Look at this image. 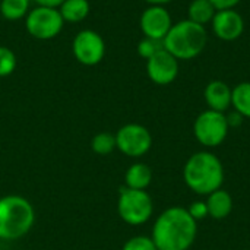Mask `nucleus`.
Listing matches in <instances>:
<instances>
[{
  "label": "nucleus",
  "mask_w": 250,
  "mask_h": 250,
  "mask_svg": "<svg viewBox=\"0 0 250 250\" xmlns=\"http://www.w3.org/2000/svg\"><path fill=\"white\" fill-rule=\"evenodd\" d=\"M63 26L64 21L59 9L35 6L25 16V28L28 34L35 40H53L60 35Z\"/></svg>",
  "instance_id": "obj_6"
},
{
  "label": "nucleus",
  "mask_w": 250,
  "mask_h": 250,
  "mask_svg": "<svg viewBox=\"0 0 250 250\" xmlns=\"http://www.w3.org/2000/svg\"><path fill=\"white\" fill-rule=\"evenodd\" d=\"M242 120H243V116L239 114L237 111H233L227 116V122H229V126L230 127H236L239 125H242Z\"/></svg>",
  "instance_id": "obj_27"
},
{
  "label": "nucleus",
  "mask_w": 250,
  "mask_h": 250,
  "mask_svg": "<svg viewBox=\"0 0 250 250\" xmlns=\"http://www.w3.org/2000/svg\"><path fill=\"white\" fill-rule=\"evenodd\" d=\"M231 105L234 111L250 119V82H242L231 91Z\"/></svg>",
  "instance_id": "obj_19"
},
{
  "label": "nucleus",
  "mask_w": 250,
  "mask_h": 250,
  "mask_svg": "<svg viewBox=\"0 0 250 250\" xmlns=\"http://www.w3.org/2000/svg\"><path fill=\"white\" fill-rule=\"evenodd\" d=\"M0 243H1V239H0Z\"/></svg>",
  "instance_id": "obj_29"
},
{
  "label": "nucleus",
  "mask_w": 250,
  "mask_h": 250,
  "mask_svg": "<svg viewBox=\"0 0 250 250\" xmlns=\"http://www.w3.org/2000/svg\"><path fill=\"white\" fill-rule=\"evenodd\" d=\"M152 146L149 130L138 123H127L116 133V148L127 157L138 158L145 155Z\"/></svg>",
  "instance_id": "obj_8"
},
{
  "label": "nucleus",
  "mask_w": 250,
  "mask_h": 250,
  "mask_svg": "<svg viewBox=\"0 0 250 250\" xmlns=\"http://www.w3.org/2000/svg\"><path fill=\"white\" fill-rule=\"evenodd\" d=\"M91 4L88 0H64L59 12L64 23H79L89 15Z\"/></svg>",
  "instance_id": "obj_16"
},
{
  "label": "nucleus",
  "mask_w": 250,
  "mask_h": 250,
  "mask_svg": "<svg viewBox=\"0 0 250 250\" xmlns=\"http://www.w3.org/2000/svg\"><path fill=\"white\" fill-rule=\"evenodd\" d=\"M229 129L230 126L227 122V116L214 110L202 111L193 123L195 138L199 144L208 148H215L221 145L229 135Z\"/></svg>",
  "instance_id": "obj_7"
},
{
  "label": "nucleus",
  "mask_w": 250,
  "mask_h": 250,
  "mask_svg": "<svg viewBox=\"0 0 250 250\" xmlns=\"http://www.w3.org/2000/svg\"><path fill=\"white\" fill-rule=\"evenodd\" d=\"M215 13H217V9L209 0H193L190 1L188 7V16H189L188 19L202 26H205L207 23H211Z\"/></svg>",
  "instance_id": "obj_17"
},
{
  "label": "nucleus",
  "mask_w": 250,
  "mask_h": 250,
  "mask_svg": "<svg viewBox=\"0 0 250 250\" xmlns=\"http://www.w3.org/2000/svg\"><path fill=\"white\" fill-rule=\"evenodd\" d=\"M183 179L190 190L198 195H209L224 182V168L217 155L208 151L193 154L185 164Z\"/></svg>",
  "instance_id": "obj_2"
},
{
  "label": "nucleus",
  "mask_w": 250,
  "mask_h": 250,
  "mask_svg": "<svg viewBox=\"0 0 250 250\" xmlns=\"http://www.w3.org/2000/svg\"><path fill=\"white\" fill-rule=\"evenodd\" d=\"M18 59L12 48L6 45H0V78H6L12 75L16 69Z\"/></svg>",
  "instance_id": "obj_21"
},
{
  "label": "nucleus",
  "mask_w": 250,
  "mask_h": 250,
  "mask_svg": "<svg viewBox=\"0 0 250 250\" xmlns=\"http://www.w3.org/2000/svg\"><path fill=\"white\" fill-rule=\"evenodd\" d=\"M37 6L42 7H51V9H59L64 0H32Z\"/></svg>",
  "instance_id": "obj_26"
},
{
  "label": "nucleus",
  "mask_w": 250,
  "mask_h": 250,
  "mask_svg": "<svg viewBox=\"0 0 250 250\" xmlns=\"http://www.w3.org/2000/svg\"><path fill=\"white\" fill-rule=\"evenodd\" d=\"M122 250H157L155 243L152 242L151 237L146 236H135L132 239H129Z\"/></svg>",
  "instance_id": "obj_23"
},
{
  "label": "nucleus",
  "mask_w": 250,
  "mask_h": 250,
  "mask_svg": "<svg viewBox=\"0 0 250 250\" xmlns=\"http://www.w3.org/2000/svg\"><path fill=\"white\" fill-rule=\"evenodd\" d=\"M196 221L186 208L171 207L161 212L152 227L157 250H189L196 239Z\"/></svg>",
  "instance_id": "obj_1"
},
{
  "label": "nucleus",
  "mask_w": 250,
  "mask_h": 250,
  "mask_svg": "<svg viewBox=\"0 0 250 250\" xmlns=\"http://www.w3.org/2000/svg\"><path fill=\"white\" fill-rule=\"evenodd\" d=\"M212 32L223 41H234L245 31V19L243 16L234 10H217L215 16L211 21Z\"/></svg>",
  "instance_id": "obj_12"
},
{
  "label": "nucleus",
  "mask_w": 250,
  "mask_h": 250,
  "mask_svg": "<svg viewBox=\"0 0 250 250\" xmlns=\"http://www.w3.org/2000/svg\"><path fill=\"white\" fill-rule=\"evenodd\" d=\"M144 1H146L149 6H164V4H167V3H170L173 0H144Z\"/></svg>",
  "instance_id": "obj_28"
},
{
  "label": "nucleus",
  "mask_w": 250,
  "mask_h": 250,
  "mask_svg": "<svg viewBox=\"0 0 250 250\" xmlns=\"http://www.w3.org/2000/svg\"><path fill=\"white\" fill-rule=\"evenodd\" d=\"M72 53L83 66H95L105 57V41L94 29H81L72 41Z\"/></svg>",
  "instance_id": "obj_9"
},
{
  "label": "nucleus",
  "mask_w": 250,
  "mask_h": 250,
  "mask_svg": "<svg viewBox=\"0 0 250 250\" xmlns=\"http://www.w3.org/2000/svg\"><path fill=\"white\" fill-rule=\"evenodd\" d=\"M152 182V171L144 163L132 164L125 173V186L136 190H146Z\"/></svg>",
  "instance_id": "obj_15"
},
{
  "label": "nucleus",
  "mask_w": 250,
  "mask_h": 250,
  "mask_svg": "<svg viewBox=\"0 0 250 250\" xmlns=\"http://www.w3.org/2000/svg\"><path fill=\"white\" fill-rule=\"evenodd\" d=\"M35 223L31 202L19 195L0 198V239L18 240L29 233Z\"/></svg>",
  "instance_id": "obj_4"
},
{
  "label": "nucleus",
  "mask_w": 250,
  "mask_h": 250,
  "mask_svg": "<svg viewBox=\"0 0 250 250\" xmlns=\"http://www.w3.org/2000/svg\"><path fill=\"white\" fill-rule=\"evenodd\" d=\"M91 149L98 155H108L116 149V135L100 132L91 139Z\"/></svg>",
  "instance_id": "obj_20"
},
{
  "label": "nucleus",
  "mask_w": 250,
  "mask_h": 250,
  "mask_svg": "<svg viewBox=\"0 0 250 250\" xmlns=\"http://www.w3.org/2000/svg\"><path fill=\"white\" fill-rule=\"evenodd\" d=\"M146 75L157 85H170L179 75V60L163 48L146 60Z\"/></svg>",
  "instance_id": "obj_10"
},
{
  "label": "nucleus",
  "mask_w": 250,
  "mask_h": 250,
  "mask_svg": "<svg viewBox=\"0 0 250 250\" xmlns=\"http://www.w3.org/2000/svg\"><path fill=\"white\" fill-rule=\"evenodd\" d=\"M117 212L125 223L130 226H141L151 218L154 204L146 190H136L125 186L119 193Z\"/></svg>",
  "instance_id": "obj_5"
},
{
  "label": "nucleus",
  "mask_w": 250,
  "mask_h": 250,
  "mask_svg": "<svg viewBox=\"0 0 250 250\" xmlns=\"http://www.w3.org/2000/svg\"><path fill=\"white\" fill-rule=\"evenodd\" d=\"M231 88L224 81H211L204 91L209 110L224 113L231 105Z\"/></svg>",
  "instance_id": "obj_13"
},
{
  "label": "nucleus",
  "mask_w": 250,
  "mask_h": 250,
  "mask_svg": "<svg viewBox=\"0 0 250 250\" xmlns=\"http://www.w3.org/2000/svg\"><path fill=\"white\" fill-rule=\"evenodd\" d=\"M164 48V44L161 40H154V38H148V37H144L139 42H138V54L148 60L149 57H152L154 54H157L158 51H161Z\"/></svg>",
  "instance_id": "obj_22"
},
{
  "label": "nucleus",
  "mask_w": 250,
  "mask_h": 250,
  "mask_svg": "<svg viewBox=\"0 0 250 250\" xmlns=\"http://www.w3.org/2000/svg\"><path fill=\"white\" fill-rule=\"evenodd\" d=\"M139 26L144 37L163 41L173 26L171 15L164 6H149L142 12Z\"/></svg>",
  "instance_id": "obj_11"
},
{
  "label": "nucleus",
  "mask_w": 250,
  "mask_h": 250,
  "mask_svg": "<svg viewBox=\"0 0 250 250\" xmlns=\"http://www.w3.org/2000/svg\"><path fill=\"white\" fill-rule=\"evenodd\" d=\"M208 34L205 26L189 19L173 23L168 34L163 40L164 48L177 60H192L198 57L207 47Z\"/></svg>",
  "instance_id": "obj_3"
},
{
  "label": "nucleus",
  "mask_w": 250,
  "mask_h": 250,
  "mask_svg": "<svg viewBox=\"0 0 250 250\" xmlns=\"http://www.w3.org/2000/svg\"><path fill=\"white\" fill-rule=\"evenodd\" d=\"M31 10V0H1L0 1V15L6 21H21L25 19Z\"/></svg>",
  "instance_id": "obj_18"
},
{
  "label": "nucleus",
  "mask_w": 250,
  "mask_h": 250,
  "mask_svg": "<svg viewBox=\"0 0 250 250\" xmlns=\"http://www.w3.org/2000/svg\"><path fill=\"white\" fill-rule=\"evenodd\" d=\"M188 212L192 215V218L195 221H199V220H204L208 217V208H207V204L204 201H196L193 202L189 208H188Z\"/></svg>",
  "instance_id": "obj_24"
},
{
  "label": "nucleus",
  "mask_w": 250,
  "mask_h": 250,
  "mask_svg": "<svg viewBox=\"0 0 250 250\" xmlns=\"http://www.w3.org/2000/svg\"><path fill=\"white\" fill-rule=\"evenodd\" d=\"M208 217L214 220H224L231 214L233 209V198L224 189H218L208 195L207 199Z\"/></svg>",
  "instance_id": "obj_14"
},
{
  "label": "nucleus",
  "mask_w": 250,
  "mask_h": 250,
  "mask_svg": "<svg viewBox=\"0 0 250 250\" xmlns=\"http://www.w3.org/2000/svg\"><path fill=\"white\" fill-rule=\"evenodd\" d=\"M209 1L214 4V7H215L217 10L234 9V7L240 3V0H209Z\"/></svg>",
  "instance_id": "obj_25"
}]
</instances>
